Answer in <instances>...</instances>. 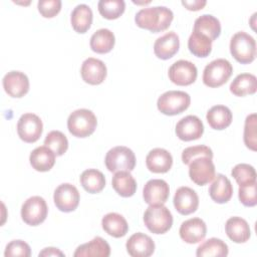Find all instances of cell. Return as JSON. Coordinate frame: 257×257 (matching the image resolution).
I'll list each match as a JSON object with an SVG mask.
<instances>
[{"mask_svg": "<svg viewBox=\"0 0 257 257\" xmlns=\"http://www.w3.org/2000/svg\"><path fill=\"white\" fill-rule=\"evenodd\" d=\"M201 156L213 159V152L209 147L204 145L188 147L182 152V161L184 164L189 165L193 159Z\"/></svg>", "mask_w": 257, "mask_h": 257, "instance_id": "ab89813d", "label": "cell"}, {"mask_svg": "<svg viewBox=\"0 0 257 257\" xmlns=\"http://www.w3.org/2000/svg\"><path fill=\"white\" fill-rule=\"evenodd\" d=\"M127 253L133 257H149L155 252V242L142 232L133 234L125 244Z\"/></svg>", "mask_w": 257, "mask_h": 257, "instance_id": "ac0fdd59", "label": "cell"}, {"mask_svg": "<svg viewBox=\"0 0 257 257\" xmlns=\"http://www.w3.org/2000/svg\"><path fill=\"white\" fill-rule=\"evenodd\" d=\"M107 69L103 61L97 58H86L80 68V74L82 79L91 85H97L103 82L106 77Z\"/></svg>", "mask_w": 257, "mask_h": 257, "instance_id": "9a60e30c", "label": "cell"}, {"mask_svg": "<svg viewBox=\"0 0 257 257\" xmlns=\"http://www.w3.org/2000/svg\"><path fill=\"white\" fill-rule=\"evenodd\" d=\"M110 255V246L101 237H95L87 243L79 245L74 257H108Z\"/></svg>", "mask_w": 257, "mask_h": 257, "instance_id": "603a6c76", "label": "cell"}, {"mask_svg": "<svg viewBox=\"0 0 257 257\" xmlns=\"http://www.w3.org/2000/svg\"><path fill=\"white\" fill-rule=\"evenodd\" d=\"M193 31L206 35L213 42L221 34V24L215 16L203 14L195 20Z\"/></svg>", "mask_w": 257, "mask_h": 257, "instance_id": "83f0119b", "label": "cell"}, {"mask_svg": "<svg viewBox=\"0 0 257 257\" xmlns=\"http://www.w3.org/2000/svg\"><path fill=\"white\" fill-rule=\"evenodd\" d=\"M4 90L11 97H22L29 90V79L24 72L12 70L6 73L2 80Z\"/></svg>", "mask_w": 257, "mask_h": 257, "instance_id": "2e32d148", "label": "cell"}, {"mask_svg": "<svg viewBox=\"0 0 257 257\" xmlns=\"http://www.w3.org/2000/svg\"><path fill=\"white\" fill-rule=\"evenodd\" d=\"M113 190L121 197H132L137 191V182L130 172H116L111 180Z\"/></svg>", "mask_w": 257, "mask_h": 257, "instance_id": "4dcf8cb0", "label": "cell"}, {"mask_svg": "<svg viewBox=\"0 0 257 257\" xmlns=\"http://www.w3.org/2000/svg\"><path fill=\"white\" fill-rule=\"evenodd\" d=\"M209 195L218 204L227 203L233 195V186L230 180L223 174H217L213 183L210 185Z\"/></svg>", "mask_w": 257, "mask_h": 257, "instance_id": "7402d4cb", "label": "cell"}, {"mask_svg": "<svg viewBox=\"0 0 257 257\" xmlns=\"http://www.w3.org/2000/svg\"><path fill=\"white\" fill-rule=\"evenodd\" d=\"M146 227L154 234H164L173 225L171 211L164 205H150L144 214Z\"/></svg>", "mask_w": 257, "mask_h": 257, "instance_id": "3957f363", "label": "cell"}, {"mask_svg": "<svg viewBox=\"0 0 257 257\" xmlns=\"http://www.w3.org/2000/svg\"><path fill=\"white\" fill-rule=\"evenodd\" d=\"M169 78L177 85H190L195 82L198 75L196 65L189 60H178L169 68Z\"/></svg>", "mask_w": 257, "mask_h": 257, "instance_id": "7c38bea8", "label": "cell"}, {"mask_svg": "<svg viewBox=\"0 0 257 257\" xmlns=\"http://www.w3.org/2000/svg\"><path fill=\"white\" fill-rule=\"evenodd\" d=\"M170 195L168 183L162 179L148 181L143 190V197L149 205H164Z\"/></svg>", "mask_w": 257, "mask_h": 257, "instance_id": "4fadbf2b", "label": "cell"}, {"mask_svg": "<svg viewBox=\"0 0 257 257\" xmlns=\"http://www.w3.org/2000/svg\"><path fill=\"white\" fill-rule=\"evenodd\" d=\"M257 90V79L254 74L241 73L230 84V91L236 96L253 94Z\"/></svg>", "mask_w": 257, "mask_h": 257, "instance_id": "1f68e13d", "label": "cell"}, {"mask_svg": "<svg viewBox=\"0 0 257 257\" xmlns=\"http://www.w3.org/2000/svg\"><path fill=\"white\" fill-rule=\"evenodd\" d=\"M174 18L173 11L166 6L143 8L135 16L136 24L151 32H161L169 28Z\"/></svg>", "mask_w": 257, "mask_h": 257, "instance_id": "6da1fadb", "label": "cell"}, {"mask_svg": "<svg viewBox=\"0 0 257 257\" xmlns=\"http://www.w3.org/2000/svg\"><path fill=\"white\" fill-rule=\"evenodd\" d=\"M92 18L93 15L90 7L86 4H78L71 12V26L77 33H85L91 26Z\"/></svg>", "mask_w": 257, "mask_h": 257, "instance_id": "f1b7e54d", "label": "cell"}, {"mask_svg": "<svg viewBox=\"0 0 257 257\" xmlns=\"http://www.w3.org/2000/svg\"><path fill=\"white\" fill-rule=\"evenodd\" d=\"M238 196L240 202L246 207H254L257 204L256 182L239 186Z\"/></svg>", "mask_w": 257, "mask_h": 257, "instance_id": "60d3db41", "label": "cell"}, {"mask_svg": "<svg viewBox=\"0 0 257 257\" xmlns=\"http://www.w3.org/2000/svg\"><path fill=\"white\" fill-rule=\"evenodd\" d=\"M53 201L59 211L65 213L72 212L79 204V192L75 186L63 183L55 189Z\"/></svg>", "mask_w": 257, "mask_h": 257, "instance_id": "8fae6325", "label": "cell"}, {"mask_svg": "<svg viewBox=\"0 0 257 257\" xmlns=\"http://www.w3.org/2000/svg\"><path fill=\"white\" fill-rule=\"evenodd\" d=\"M173 202L176 210L180 214L190 215L198 209L199 197L193 189L189 187H180L175 193Z\"/></svg>", "mask_w": 257, "mask_h": 257, "instance_id": "d6986e66", "label": "cell"}, {"mask_svg": "<svg viewBox=\"0 0 257 257\" xmlns=\"http://www.w3.org/2000/svg\"><path fill=\"white\" fill-rule=\"evenodd\" d=\"M40 256H64V253H62L59 249L54 248V247H47L44 248L40 253H39V257Z\"/></svg>", "mask_w": 257, "mask_h": 257, "instance_id": "f6af8a7d", "label": "cell"}, {"mask_svg": "<svg viewBox=\"0 0 257 257\" xmlns=\"http://www.w3.org/2000/svg\"><path fill=\"white\" fill-rule=\"evenodd\" d=\"M47 213V204L40 196H32L28 198L21 207V218L30 226H37L44 222Z\"/></svg>", "mask_w": 257, "mask_h": 257, "instance_id": "ba28073f", "label": "cell"}, {"mask_svg": "<svg viewBox=\"0 0 257 257\" xmlns=\"http://www.w3.org/2000/svg\"><path fill=\"white\" fill-rule=\"evenodd\" d=\"M43 123L41 118L31 112L24 113L17 122V134L25 143H35L42 135Z\"/></svg>", "mask_w": 257, "mask_h": 257, "instance_id": "30bf717a", "label": "cell"}, {"mask_svg": "<svg viewBox=\"0 0 257 257\" xmlns=\"http://www.w3.org/2000/svg\"><path fill=\"white\" fill-rule=\"evenodd\" d=\"M225 231L230 240L235 243H245L251 236L247 221L241 217H231L225 224Z\"/></svg>", "mask_w": 257, "mask_h": 257, "instance_id": "cb8c5ba5", "label": "cell"}, {"mask_svg": "<svg viewBox=\"0 0 257 257\" xmlns=\"http://www.w3.org/2000/svg\"><path fill=\"white\" fill-rule=\"evenodd\" d=\"M30 165L38 172H47L52 169L55 164V154L46 146L37 147L29 157Z\"/></svg>", "mask_w": 257, "mask_h": 257, "instance_id": "d4e9b609", "label": "cell"}, {"mask_svg": "<svg viewBox=\"0 0 257 257\" xmlns=\"http://www.w3.org/2000/svg\"><path fill=\"white\" fill-rule=\"evenodd\" d=\"M188 48L197 57H207L212 51V41L206 35L193 31L188 39Z\"/></svg>", "mask_w": 257, "mask_h": 257, "instance_id": "e575fe53", "label": "cell"}, {"mask_svg": "<svg viewBox=\"0 0 257 257\" xmlns=\"http://www.w3.org/2000/svg\"><path fill=\"white\" fill-rule=\"evenodd\" d=\"M230 52L242 64L252 62L256 57L255 39L244 31L236 32L230 40Z\"/></svg>", "mask_w": 257, "mask_h": 257, "instance_id": "277c9868", "label": "cell"}, {"mask_svg": "<svg viewBox=\"0 0 257 257\" xmlns=\"http://www.w3.org/2000/svg\"><path fill=\"white\" fill-rule=\"evenodd\" d=\"M206 118L212 128L222 131L231 124L233 115L229 107L222 104H217L212 106L207 111Z\"/></svg>", "mask_w": 257, "mask_h": 257, "instance_id": "484cf974", "label": "cell"}, {"mask_svg": "<svg viewBox=\"0 0 257 257\" xmlns=\"http://www.w3.org/2000/svg\"><path fill=\"white\" fill-rule=\"evenodd\" d=\"M207 2L205 0H193V1H188V0H183L182 5H184L188 10L191 11H198L202 9Z\"/></svg>", "mask_w": 257, "mask_h": 257, "instance_id": "ee69618b", "label": "cell"}, {"mask_svg": "<svg viewBox=\"0 0 257 257\" xmlns=\"http://www.w3.org/2000/svg\"><path fill=\"white\" fill-rule=\"evenodd\" d=\"M97 125L95 114L86 108L72 111L67 118V128L76 138H86L93 134Z\"/></svg>", "mask_w": 257, "mask_h": 257, "instance_id": "7a4b0ae2", "label": "cell"}, {"mask_svg": "<svg viewBox=\"0 0 257 257\" xmlns=\"http://www.w3.org/2000/svg\"><path fill=\"white\" fill-rule=\"evenodd\" d=\"M114 42V34L109 29L101 28L96 30L91 35L89 45L92 51L99 54H104L113 48Z\"/></svg>", "mask_w": 257, "mask_h": 257, "instance_id": "f546056e", "label": "cell"}, {"mask_svg": "<svg viewBox=\"0 0 257 257\" xmlns=\"http://www.w3.org/2000/svg\"><path fill=\"white\" fill-rule=\"evenodd\" d=\"M97 8L102 17L112 20L118 18L123 13L125 3L123 0H100Z\"/></svg>", "mask_w": 257, "mask_h": 257, "instance_id": "d590c367", "label": "cell"}, {"mask_svg": "<svg viewBox=\"0 0 257 257\" xmlns=\"http://www.w3.org/2000/svg\"><path fill=\"white\" fill-rule=\"evenodd\" d=\"M44 145L53 151L55 156H62L68 149L67 138L60 131L49 132L45 137Z\"/></svg>", "mask_w": 257, "mask_h": 257, "instance_id": "8d00e7d4", "label": "cell"}, {"mask_svg": "<svg viewBox=\"0 0 257 257\" xmlns=\"http://www.w3.org/2000/svg\"><path fill=\"white\" fill-rule=\"evenodd\" d=\"M147 168L153 173H167L173 165V157L169 151L156 148L149 152L146 158Z\"/></svg>", "mask_w": 257, "mask_h": 257, "instance_id": "44dd1931", "label": "cell"}, {"mask_svg": "<svg viewBox=\"0 0 257 257\" xmlns=\"http://www.w3.org/2000/svg\"><path fill=\"white\" fill-rule=\"evenodd\" d=\"M256 120L257 115L256 113H251L247 115L245 119V125H244V144L246 147L252 151L257 150V141H256Z\"/></svg>", "mask_w": 257, "mask_h": 257, "instance_id": "f35d334b", "label": "cell"}, {"mask_svg": "<svg viewBox=\"0 0 257 257\" xmlns=\"http://www.w3.org/2000/svg\"><path fill=\"white\" fill-rule=\"evenodd\" d=\"M180 40L177 33L174 31L167 32L163 36L157 38L154 43V52L160 59H170L179 50Z\"/></svg>", "mask_w": 257, "mask_h": 257, "instance_id": "ffe728a7", "label": "cell"}, {"mask_svg": "<svg viewBox=\"0 0 257 257\" xmlns=\"http://www.w3.org/2000/svg\"><path fill=\"white\" fill-rule=\"evenodd\" d=\"M204 133L202 120L196 115H187L181 118L176 124L177 137L185 142L200 139Z\"/></svg>", "mask_w": 257, "mask_h": 257, "instance_id": "5bb4252c", "label": "cell"}, {"mask_svg": "<svg viewBox=\"0 0 257 257\" xmlns=\"http://www.w3.org/2000/svg\"><path fill=\"white\" fill-rule=\"evenodd\" d=\"M232 73V64L227 59L217 58L205 66L203 82L209 87H219L227 82Z\"/></svg>", "mask_w": 257, "mask_h": 257, "instance_id": "8992f818", "label": "cell"}, {"mask_svg": "<svg viewBox=\"0 0 257 257\" xmlns=\"http://www.w3.org/2000/svg\"><path fill=\"white\" fill-rule=\"evenodd\" d=\"M102 229L114 238L123 237L128 231V224L124 217L118 213H108L101 220Z\"/></svg>", "mask_w": 257, "mask_h": 257, "instance_id": "4316f807", "label": "cell"}, {"mask_svg": "<svg viewBox=\"0 0 257 257\" xmlns=\"http://www.w3.org/2000/svg\"><path fill=\"white\" fill-rule=\"evenodd\" d=\"M189 176L198 186H204L213 181L216 173L212 159L203 156L193 159L189 164Z\"/></svg>", "mask_w": 257, "mask_h": 257, "instance_id": "9c48e42d", "label": "cell"}, {"mask_svg": "<svg viewBox=\"0 0 257 257\" xmlns=\"http://www.w3.org/2000/svg\"><path fill=\"white\" fill-rule=\"evenodd\" d=\"M31 255L30 246L22 241V240H13L6 245L4 256L12 257V256H23L29 257Z\"/></svg>", "mask_w": 257, "mask_h": 257, "instance_id": "b9f144b4", "label": "cell"}, {"mask_svg": "<svg viewBox=\"0 0 257 257\" xmlns=\"http://www.w3.org/2000/svg\"><path fill=\"white\" fill-rule=\"evenodd\" d=\"M80 184L86 192L96 194L103 190L105 186V178L100 171L96 169H87L80 175Z\"/></svg>", "mask_w": 257, "mask_h": 257, "instance_id": "d6a6232c", "label": "cell"}, {"mask_svg": "<svg viewBox=\"0 0 257 257\" xmlns=\"http://www.w3.org/2000/svg\"><path fill=\"white\" fill-rule=\"evenodd\" d=\"M180 237L189 244H196L204 240L207 234L206 223L201 218H191L181 224Z\"/></svg>", "mask_w": 257, "mask_h": 257, "instance_id": "e0dca14e", "label": "cell"}, {"mask_svg": "<svg viewBox=\"0 0 257 257\" xmlns=\"http://www.w3.org/2000/svg\"><path fill=\"white\" fill-rule=\"evenodd\" d=\"M39 13L45 18L54 17L61 9L60 0H40L37 4Z\"/></svg>", "mask_w": 257, "mask_h": 257, "instance_id": "7bdbcfd3", "label": "cell"}, {"mask_svg": "<svg viewBox=\"0 0 257 257\" xmlns=\"http://www.w3.org/2000/svg\"><path fill=\"white\" fill-rule=\"evenodd\" d=\"M232 177L236 180L239 186L256 182V171L249 164H238L231 171Z\"/></svg>", "mask_w": 257, "mask_h": 257, "instance_id": "74e56055", "label": "cell"}, {"mask_svg": "<svg viewBox=\"0 0 257 257\" xmlns=\"http://www.w3.org/2000/svg\"><path fill=\"white\" fill-rule=\"evenodd\" d=\"M105 167L109 172L120 171L131 172L136 166V156L134 152L124 146H117L110 149L104 159Z\"/></svg>", "mask_w": 257, "mask_h": 257, "instance_id": "52a82bcc", "label": "cell"}, {"mask_svg": "<svg viewBox=\"0 0 257 257\" xmlns=\"http://www.w3.org/2000/svg\"><path fill=\"white\" fill-rule=\"evenodd\" d=\"M191 103L189 93L182 90H169L158 98V109L166 115H177L185 111Z\"/></svg>", "mask_w": 257, "mask_h": 257, "instance_id": "5b68a950", "label": "cell"}, {"mask_svg": "<svg viewBox=\"0 0 257 257\" xmlns=\"http://www.w3.org/2000/svg\"><path fill=\"white\" fill-rule=\"evenodd\" d=\"M229 252L227 244L218 238H210L204 241L196 251L198 257L214 256V257H224L227 256Z\"/></svg>", "mask_w": 257, "mask_h": 257, "instance_id": "836d02e7", "label": "cell"}]
</instances>
